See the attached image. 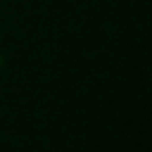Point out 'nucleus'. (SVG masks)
<instances>
[{
	"mask_svg": "<svg viewBox=\"0 0 152 152\" xmlns=\"http://www.w3.org/2000/svg\"><path fill=\"white\" fill-rule=\"evenodd\" d=\"M4 65V58H2V54H0V67H2Z\"/></svg>",
	"mask_w": 152,
	"mask_h": 152,
	"instance_id": "1",
	"label": "nucleus"
}]
</instances>
